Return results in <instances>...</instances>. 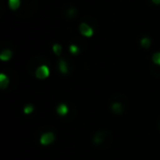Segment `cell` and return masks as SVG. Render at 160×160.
<instances>
[{
  "instance_id": "6",
  "label": "cell",
  "mask_w": 160,
  "mask_h": 160,
  "mask_svg": "<svg viewBox=\"0 0 160 160\" xmlns=\"http://www.w3.org/2000/svg\"><path fill=\"white\" fill-rule=\"evenodd\" d=\"M54 140H55V135H54L53 133H51V132H48V133H45L44 135H42L40 142L42 145L47 146V145H51Z\"/></svg>"
},
{
  "instance_id": "12",
  "label": "cell",
  "mask_w": 160,
  "mask_h": 160,
  "mask_svg": "<svg viewBox=\"0 0 160 160\" xmlns=\"http://www.w3.org/2000/svg\"><path fill=\"white\" fill-rule=\"evenodd\" d=\"M21 6V0H9V7L11 10L16 11Z\"/></svg>"
},
{
  "instance_id": "16",
  "label": "cell",
  "mask_w": 160,
  "mask_h": 160,
  "mask_svg": "<svg viewBox=\"0 0 160 160\" xmlns=\"http://www.w3.org/2000/svg\"><path fill=\"white\" fill-rule=\"evenodd\" d=\"M152 62L155 65H160V52L155 53L152 55Z\"/></svg>"
},
{
  "instance_id": "7",
  "label": "cell",
  "mask_w": 160,
  "mask_h": 160,
  "mask_svg": "<svg viewBox=\"0 0 160 160\" xmlns=\"http://www.w3.org/2000/svg\"><path fill=\"white\" fill-rule=\"evenodd\" d=\"M8 85H9V78L5 73H1L0 75V87H1V89H6Z\"/></svg>"
},
{
  "instance_id": "3",
  "label": "cell",
  "mask_w": 160,
  "mask_h": 160,
  "mask_svg": "<svg viewBox=\"0 0 160 160\" xmlns=\"http://www.w3.org/2000/svg\"><path fill=\"white\" fill-rule=\"evenodd\" d=\"M46 62H49V60L45 56L35 55L30 59L29 64H28V70L31 75L35 76V71L38 70V67L42 66V65H46Z\"/></svg>"
},
{
  "instance_id": "11",
  "label": "cell",
  "mask_w": 160,
  "mask_h": 160,
  "mask_svg": "<svg viewBox=\"0 0 160 160\" xmlns=\"http://www.w3.org/2000/svg\"><path fill=\"white\" fill-rule=\"evenodd\" d=\"M57 113L59 114V115H62V116L66 115V114L68 113V107H67L66 104H64V103L59 104L57 107Z\"/></svg>"
},
{
  "instance_id": "8",
  "label": "cell",
  "mask_w": 160,
  "mask_h": 160,
  "mask_svg": "<svg viewBox=\"0 0 160 160\" xmlns=\"http://www.w3.org/2000/svg\"><path fill=\"white\" fill-rule=\"evenodd\" d=\"M58 67H59V70L62 73H68V65H67V62L65 59H60L59 62H58Z\"/></svg>"
},
{
  "instance_id": "9",
  "label": "cell",
  "mask_w": 160,
  "mask_h": 160,
  "mask_svg": "<svg viewBox=\"0 0 160 160\" xmlns=\"http://www.w3.org/2000/svg\"><path fill=\"white\" fill-rule=\"evenodd\" d=\"M12 57V51H10V49H5V51L1 52V54H0V59L1 60H9L10 58Z\"/></svg>"
},
{
  "instance_id": "19",
  "label": "cell",
  "mask_w": 160,
  "mask_h": 160,
  "mask_svg": "<svg viewBox=\"0 0 160 160\" xmlns=\"http://www.w3.org/2000/svg\"><path fill=\"white\" fill-rule=\"evenodd\" d=\"M155 5H160V0H151Z\"/></svg>"
},
{
  "instance_id": "4",
  "label": "cell",
  "mask_w": 160,
  "mask_h": 160,
  "mask_svg": "<svg viewBox=\"0 0 160 160\" xmlns=\"http://www.w3.org/2000/svg\"><path fill=\"white\" fill-rule=\"evenodd\" d=\"M79 31L80 33L82 34L83 36H86V38H91L92 34H93V30H92V28L90 27L88 23H80L79 25Z\"/></svg>"
},
{
  "instance_id": "2",
  "label": "cell",
  "mask_w": 160,
  "mask_h": 160,
  "mask_svg": "<svg viewBox=\"0 0 160 160\" xmlns=\"http://www.w3.org/2000/svg\"><path fill=\"white\" fill-rule=\"evenodd\" d=\"M112 102L110 104V108H111V111L113 113L118 114V115H121L125 112V109H126L127 104H126V99L123 94L121 93H116L113 96L112 98Z\"/></svg>"
},
{
  "instance_id": "5",
  "label": "cell",
  "mask_w": 160,
  "mask_h": 160,
  "mask_svg": "<svg viewBox=\"0 0 160 160\" xmlns=\"http://www.w3.org/2000/svg\"><path fill=\"white\" fill-rule=\"evenodd\" d=\"M49 76V69L46 65H42L38 68V70L35 71V77L38 79H45Z\"/></svg>"
},
{
  "instance_id": "17",
  "label": "cell",
  "mask_w": 160,
  "mask_h": 160,
  "mask_svg": "<svg viewBox=\"0 0 160 160\" xmlns=\"http://www.w3.org/2000/svg\"><path fill=\"white\" fill-rule=\"evenodd\" d=\"M53 51H54V53H55L56 55L59 56L60 55V52H62V45H59V44L53 45Z\"/></svg>"
},
{
  "instance_id": "10",
  "label": "cell",
  "mask_w": 160,
  "mask_h": 160,
  "mask_svg": "<svg viewBox=\"0 0 160 160\" xmlns=\"http://www.w3.org/2000/svg\"><path fill=\"white\" fill-rule=\"evenodd\" d=\"M150 72L152 73L156 78H160V65H155V64L151 65Z\"/></svg>"
},
{
  "instance_id": "18",
  "label": "cell",
  "mask_w": 160,
  "mask_h": 160,
  "mask_svg": "<svg viewBox=\"0 0 160 160\" xmlns=\"http://www.w3.org/2000/svg\"><path fill=\"white\" fill-rule=\"evenodd\" d=\"M33 111H34V107H33V105H32V104H28V105H25L24 110H23V112H24L25 114H31Z\"/></svg>"
},
{
  "instance_id": "14",
  "label": "cell",
  "mask_w": 160,
  "mask_h": 160,
  "mask_svg": "<svg viewBox=\"0 0 160 160\" xmlns=\"http://www.w3.org/2000/svg\"><path fill=\"white\" fill-rule=\"evenodd\" d=\"M140 44H142V46L145 47V48H148L151 44V40L149 38H142V40H140Z\"/></svg>"
},
{
  "instance_id": "20",
  "label": "cell",
  "mask_w": 160,
  "mask_h": 160,
  "mask_svg": "<svg viewBox=\"0 0 160 160\" xmlns=\"http://www.w3.org/2000/svg\"><path fill=\"white\" fill-rule=\"evenodd\" d=\"M158 124H159V126H160V118H159V120H158Z\"/></svg>"
},
{
  "instance_id": "15",
  "label": "cell",
  "mask_w": 160,
  "mask_h": 160,
  "mask_svg": "<svg viewBox=\"0 0 160 160\" xmlns=\"http://www.w3.org/2000/svg\"><path fill=\"white\" fill-rule=\"evenodd\" d=\"M69 51L71 52V54H72V55H78V54H79V52H80V49H79V47L77 46V45H70V46H69Z\"/></svg>"
},
{
  "instance_id": "13",
  "label": "cell",
  "mask_w": 160,
  "mask_h": 160,
  "mask_svg": "<svg viewBox=\"0 0 160 160\" xmlns=\"http://www.w3.org/2000/svg\"><path fill=\"white\" fill-rule=\"evenodd\" d=\"M65 12H66V17H68V18H73V17L76 16V13H77V10H76V8L73 7H69L68 9L65 10Z\"/></svg>"
},
{
  "instance_id": "1",
  "label": "cell",
  "mask_w": 160,
  "mask_h": 160,
  "mask_svg": "<svg viewBox=\"0 0 160 160\" xmlns=\"http://www.w3.org/2000/svg\"><path fill=\"white\" fill-rule=\"evenodd\" d=\"M113 142V135L108 129H100L96 132L92 138V142L94 146L100 147V148H108Z\"/></svg>"
}]
</instances>
